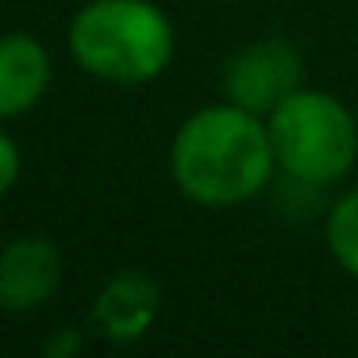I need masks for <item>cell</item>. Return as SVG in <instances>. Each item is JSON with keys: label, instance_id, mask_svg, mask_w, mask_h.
Returning <instances> with one entry per match:
<instances>
[{"label": "cell", "instance_id": "10", "mask_svg": "<svg viewBox=\"0 0 358 358\" xmlns=\"http://www.w3.org/2000/svg\"><path fill=\"white\" fill-rule=\"evenodd\" d=\"M0 158H4V170H0V193H12L20 181V150H16V139L8 131L0 135Z\"/></svg>", "mask_w": 358, "mask_h": 358}, {"label": "cell", "instance_id": "6", "mask_svg": "<svg viewBox=\"0 0 358 358\" xmlns=\"http://www.w3.org/2000/svg\"><path fill=\"white\" fill-rule=\"evenodd\" d=\"M158 308H162V285L147 270H120L96 293L89 324L104 343L127 347V343H139L155 327Z\"/></svg>", "mask_w": 358, "mask_h": 358}, {"label": "cell", "instance_id": "3", "mask_svg": "<svg viewBox=\"0 0 358 358\" xmlns=\"http://www.w3.org/2000/svg\"><path fill=\"white\" fill-rule=\"evenodd\" d=\"M278 166L304 185H335L358 162V124L339 96L296 89L266 116Z\"/></svg>", "mask_w": 358, "mask_h": 358}, {"label": "cell", "instance_id": "1", "mask_svg": "<svg viewBox=\"0 0 358 358\" xmlns=\"http://www.w3.org/2000/svg\"><path fill=\"white\" fill-rule=\"evenodd\" d=\"M278 155L266 116L239 104H204L181 120L170 143V178L201 208H235L270 185Z\"/></svg>", "mask_w": 358, "mask_h": 358}, {"label": "cell", "instance_id": "8", "mask_svg": "<svg viewBox=\"0 0 358 358\" xmlns=\"http://www.w3.org/2000/svg\"><path fill=\"white\" fill-rule=\"evenodd\" d=\"M324 243L331 258L358 281V185L347 189L339 201L331 204L324 224Z\"/></svg>", "mask_w": 358, "mask_h": 358}, {"label": "cell", "instance_id": "4", "mask_svg": "<svg viewBox=\"0 0 358 358\" xmlns=\"http://www.w3.org/2000/svg\"><path fill=\"white\" fill-rule=\"evenodd\" d=\"M304 62L289 39H258L239 47L224 66V93L231 104L270 116L289 93L301 89Z\"/></svg>", "mask_w": 358, "mask_h": 358}, {"label": "cell", "instance_id": "2", "mask_svg": "<svg viewBox=\"0 0 358 358\" xmlns=\"http://www.w3.org/2000/svg\"><path fill=\"white\" fill-rule=\"evenodd\" d=\"M70 55L104 85H150L173 62L178 35L155 0H89L73 12Z\"/></svg>", "mask_w": 358, "mask_h": 358}, {"label": "cell", "instance_id": "9", "mask_svg": "<svg viewBox=\"0 0 358 358\" xmlns=\"http://www.w3.org/2000/svg\"><path fill=\"white\" fill-rule=\"evenodd\" d=\"M81 347H85V331H81V327H62V331L47 335L43 358H73Z\"/></svg>", "mask_w": 358, "mask_h": 358}, {"label": "cell", "instance_id": "7", "mask_svg": "<svg viewBox=\"0 0 358 358\" xmlns=\"http://www.w3.org/2000/svg\"><path fill=\"white\" fill-rule=\"evenodd\" d=\"M50 55L35 35L12 31L0 43V116L20 120L47 96Z\"/></svg>", "mask_w": 358, "mask_h": 358}, {"label": "cell", "instance_id": "5", "mask_svg": "<svg viewBox=\"0 0 358 358\" xmlns=\"http://www.w3.org/2000/svg\"><path fill=\"white\" fill-rule=\"evenodd\" d=\"M66 258L47 235H16L0 250V308L20 316L35 312L62 289Z\"/></svg>", "mask_w": 358, "mask_h": 358}]
</instances>
